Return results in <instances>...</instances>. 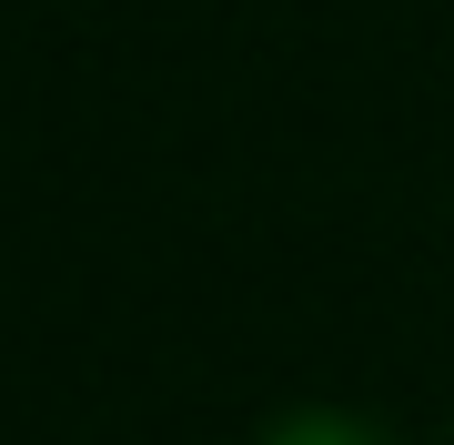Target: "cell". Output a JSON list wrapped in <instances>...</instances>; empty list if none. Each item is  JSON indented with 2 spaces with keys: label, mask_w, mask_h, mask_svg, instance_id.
Here are the masks:
<instances>
[{
  "label": "cell",
  "mask_w": 454,
  "mask_h": 445,
  "mask_svg": "<svg viewBox=\"0 0 454 445\" xmlns=\"http://www.w3.org/2000/svg\"><path fill=\"white\" fill-rule=\"evenodd\" d=\"M434 445H454V425H444V435H434Z\"/></svg>",
  "instance_id": "obj_2"
},
{
  "label": "cell",
  "mask_w": 454,
  "mask_h": 445,
  "mask_svg": "<svg viewBox=\"0 0 454 445\" xmlns=\"http://www.w3.org/2000/svg\"><path fill=\"white\" fill-rule=\"evenodd\" d=\"M243 445H404V425L373 415V405H354V395H293V405L262 415Z\"/></svg>",
  "instance_id": "obj_1"
}]
</instances>
